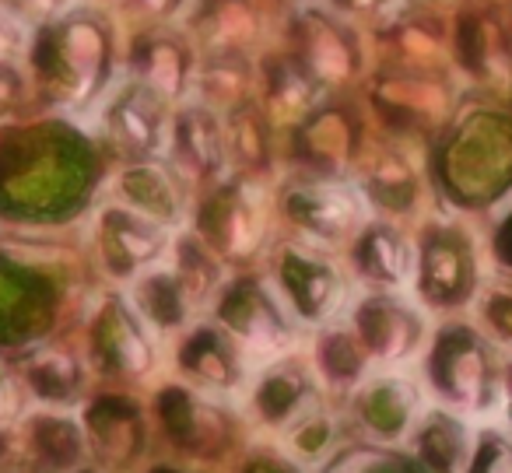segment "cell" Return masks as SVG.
Listing matches in <instances>:
<instances>
[{
	"mask_svg": "<svg viewBox=\"0 0 512 473\" xmlns=\"http://www.w3.org/2000/svg\"><path fill=\"white\" fill-rule=\"evenodd\" d=\"M109 123H113V130L123 141L144 151H162L165 137H169L162 95L151 85L127 88V92L113 102V109H109Z\"/></svg>",
	"mask_w": 512,
	"mask_h": 473,
	"instance_id": "6da1fadb",
	"label": "cell"
},
{
	"mask_svg": "<svg viewBox=\"0 0 512 473\" xmlns=\"http://www.w3.org/2000/svg\"><path fill=\"white\" fill-rule=\"evenodd\" d=\"M4 4H8V15L32 18V22L53 15V11L60 8V0H4Z\"/></svg>",
	"mask_w": 512,
	"mask_h": 473,
	"instance_id": "7a4b0ae2",
	"label": "cell"
},
{
	"mask_svg": "<svg viewBox=\"0 0 512 473\" xmlns=\"http://www.w3.org/2000/svg\"><path fill=\"white\" fill-rule=\"evenodd\" d=\"M488 473H512V445H505V452H498V456L491 459Z\"/></svg>",
	"mask_w": 512,
	"mask_h": 473,
	"instance_id": "3957f363",
	"label": "cell"
},
{
	"mask_svg": "<svg viewBox=\"0 0 512 473\" xmlns=\"http://www.w3.org/2000/svg\"><path fill=\"white\" fill-rule=\"evenodd\" d=\"M144 4H151L155 11H169L172 4H176V0H144Z\"/></svg>",
	"mask_w": 512,
	"mask_h": 473,
	"instance_id": "277c9868",
	"label": "cell"
}]
</instances>
